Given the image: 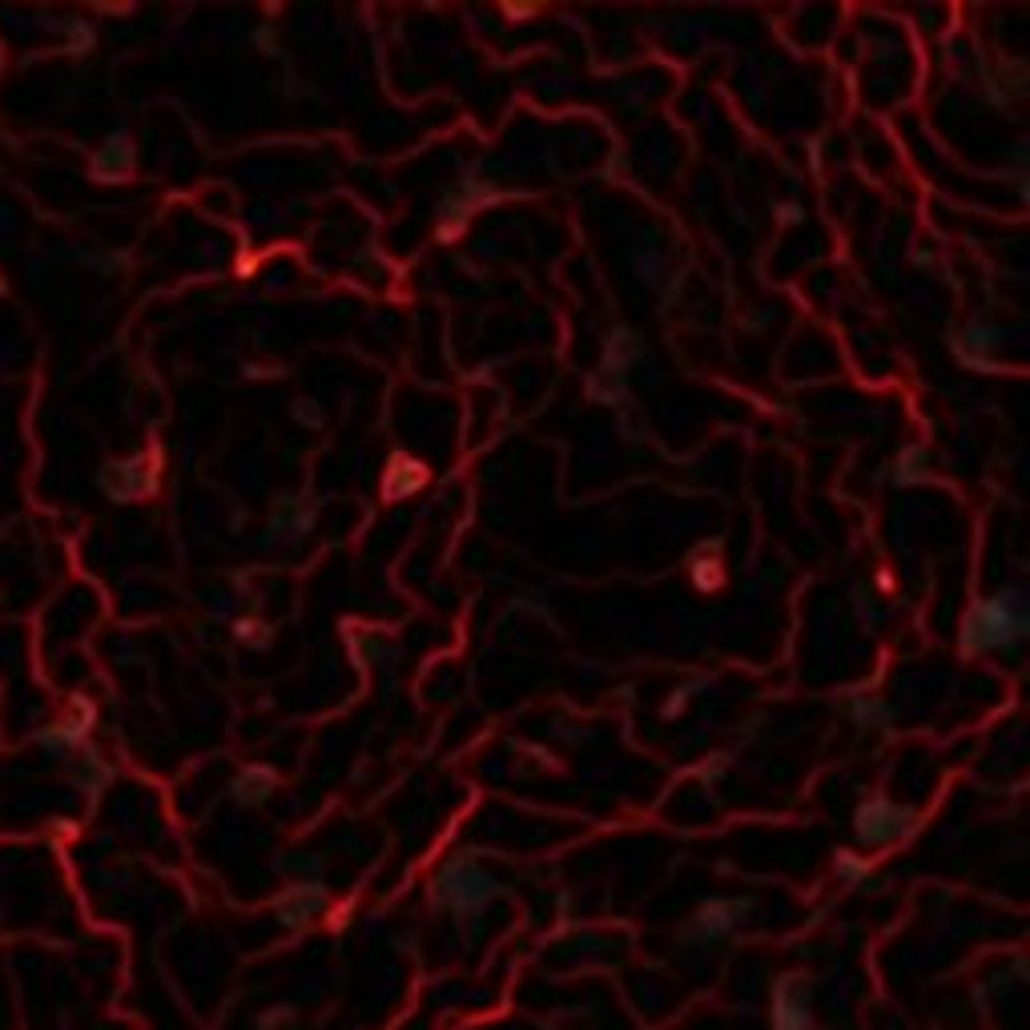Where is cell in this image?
<instances>
[{
	"instance_id": "7c38bea8",
	"label": "cell",
	"mask_w": 1030,
	"mask_h": 1030,
	"mask_svg": "<svg viewBox=\"0 0 1030 1030\" xmlns=\"http://www.w3.org/2000/svg\"><path fill=\"white\" fill-rule=\"evenodd\" d=\"M954 342H958V359L966 366H991V363H982V354H991V347L998 342V327L974 318V322H966V327L958 330Z\"/></svg>"
},
{
	"instance_id": "2e32d148",
	"label": "cell",
	"mask_w": 1030,
	"mask_h": 1030,
	"mask_svg": "<svg viewBox=\"0 0 1030 1030\" xmlns=\"http://www.w3.org/2000/svg\"><path fill=\"white\" fill-rule=\"evenodd\" d=\"M849 713H853V721H858L861 728H878L890 721V713H885L882 701H873V697H853L849 701Z\"/></svg>"
},
{
	"instance_id": "5b68a950",
	"label": "cell",
	"mask_w": 1030,
	"mask_h": 1030,
	"mask_svg": "<svg viewBox=\"0 0 1030 1030\" xmlns=\"http://www.w3.org/2000/svg\"><path fill=\"white\" fill-rule=\"evenodd\" d=\"M817 978L805 970H789L769 986V1030H817L813 1015Z\"/></svg>"
},
{
	"instance_id": "d6986e66",
	"label": "cell",
	"mask_w": 1030,
	"mask_h": 1030,
	"mask_svg": "<svg viewBox=\"0 0 1030 1030\" xmlns=\"http://www.w3.org/2000/svg\"><path fill=\"white\" fill-rule=\"evenodd\" d=\"M294 1022V1006H270L258 1015V1030H282Z\"/></svg>"
},
{
	"instance_id": "44dd1931",
	"label": "cell",
	"mask_w": 1030,
	"mask_h": 1030,
	"mask_svg": "<svg viewBox=\"0 0 1030 1030\" xmlns=\"http://www.w3.org/2000/svg\"><path fill=\"white\" fill-rule=\"evenodd\" d=\"M238 636H254V641H267V629H262V624H254V620H242V624H238Z\"/></svg>"
},
{
	"instance_id": "52a82bcc",
	"label": "cell",
	"mask_w": 1030,
	"mask_h": 1030,
	"mask_svg": "<svg viewBox=\"0 0 1030 1030\" xmlns=\"http://www.w3.org/2000/svg\"><path fill=\"white\" fill-rule=\"evenodd\" d=\"M101 487H105V496H113V499L149 496V491H154V460L134 455V460L113 463V467H105V475H101Z\"/></svg>"
},
{
	"instance_id": "9c48e42d",
	"label": "cell",
	"mask_w": 1030,
	"mask_h": 1030,
	"mask_svg": "<svg viewBox=\"0 0 1030 1030\" xmlns=\"http://www.w3.org/2000/svg\"><path fill=\"white\" fill-rule=\"evenodd\" d=\"M274 789H279V773L267 769V765H254V769H242V773L234 777L230 793L242 810H254V805H267L274 797Z\"/></svg>"
},
{
	"instance_id": "ba28073f",
	"label": "cell",
	"mask_w": 1030,
	"mask_h": 1030,
	"mask_svg": "<svg viewBox=\"0 0 1030 1030\" xmlns=\"http://www.w3.org/2000/svg\"><path fill=\"white\" fill-rule=\"evenodd\" d=\"M93 173H98L101 182H122V178H129V173H134V137L125 134V129H117V134L101 146L98 161H93Z\"/></svg>"
},
{
	"instance_id": "6da1fadb",
	"label": "cell",
	"mask_w": 1030,
	"mask_h": 1030,
	"mask_svg": "<svg viewBox=\"0 0 1030 1030\" xmlns=\"http://www.w3.org/2000/svg\"><path fill=\"white\" fill-rule=\"evenodd\" d=\"M962 653L970 656H991V653H1010L1015 656L1027 641V604L1018 588H1003L994 596H982L978 604L962 616Z\"/></svg>"
},
{
	"instance_id": "5bb4252c",
	"label": "cell",
	"mask_w": 1030,
	"mask_h": 1030,
	"mask_svg": "<svg viewBox=\"0 0 1030 1030\" xmlns=\"http://www.w3.org/2000/svg\"><path fill=\"white\" fill-rule=\"evenodd\" d=\"M926 475H930V455H926L921 448H906L894 460V484L897 487H918V484H926Z\"/></svg>"
},
{
	"instance_id": "4fadbf2b",
	"label": "cell",
	"mask_w": 1030,
	"mask_h": 1030,
	"mask_svg": "<svg viewBox=\"0 0 1030 1030\" xmlns=\"http://www.w3.org/2000/svg\"><path fill=\"white\" fill-rule=\"evenodd\" d=\"M427 479V467L419 460H407V455H399V460L391 463L387 479H383V496L387 499H407L411 491H419Z\"/></svg>"
},
{
	"instance_id": "30bf717a",
	"label": "cell",
	"mask_w": 1030,
	"mask_h": 1030,
	"mask_svg": "<svg viewBox=\"0 0 1030 1030\" xmlns=\"http://www.w3.org/2000/svg\"><path fill=\"white\" fill-rule=\"evenodd\" d=\"M636 359H641V342H636V335H632L629 327H616L612 335H608L604 342V359H600V375H616V378H629V371L636 366Z\"/></svg>"
},
{
	"instance_id": "8fae6325",
	"label": "cell",
	"mask_w": 1030,
	"mask_h": 1030,
	"mask_svg": "<svg viewBox=\"0 0 1030 1030\" xmlns=\"http://www.w3.org/2000/svg\"><path fill=\"white\" fill-rule=\"evenodd\" d=\"M315 532V508H306L298 499H282V508L274 511V523H270V540H303V535Z\"/></svg>"
},
{
	"instance_id": "e0dca14e",
	"label": "cell",
	"mask_w": 1030,
	"mask_h": 1030,
	"mask_svg": "<svg viewBox=\"0 0 1030 1030\" xmlns=\"http://www.w3.org/2000/svg\"><path fill=\"white\" fill-rule=\"evenodd\" d=\"M81 737H86V725L81 721H65L53 733H45V749H65V745H77Z\"/></svg>"
},
{
	"instance_id": "277c9868",
	"label": "cell",
	"mask_w": 1030,
	"mask_h": 1030,
	"mask_svg": "<svg viewBox=\"0 0 1030 1030\" xmlns=\"http://www.w3.org/2000/svg\"><path fill=\"white\" fill-rule=\"evenodd\" d=\"M752 914H757L752 897H709V902L692 909V918L684 921L680 938L689 946H716L733 938L745 921H752Z\"/></svg>"
},
{
	"instance_id": "9a60e30c",
	"label": "cell",
	"mask_w": 1030,
	"mask_h": 1030,
	"mask_svg": "<svg viewBox=\"0 0 1030 1030\" xmlns=\"http://www.w3.org/2000/svg\"><path fill=\"white\" fill-rule=\"evenodd\" d=\"M834 878L841 885H849V890H858V885L870 882V861L861 858V853H853V849H837L834 853Z\"/></svg>"
},
{
	"instance_id": "ac0fdd59",
	"label": "cell",
	"mask_w": 1030,
	"mask_h": 1030,
	"mask_svg": "<svg viewBox=\"0 0 1030 1030\" xmlns=\"http://www.w3.org/2000/svg\"><path fill=\"white\" fill-rule=\"evenodd\" d=\"M721 580H725L721 564H704V559H697V568H692V584H697L701 592H709V588H721Z\"/></svg>"
},
{
	"instance_id": "3957f363",
	"label": "cell",
	"mask_w": 1030,
	"mask_h": 1030,
	"mask_svg": "<svg viewBox=\"0 0 1030 1030\" xmlns=\"http://www.w3.org/2000/svg\"><path fill=\"white\" fill-rule=\"evenodd\" d=\"M914 829H918V813L885 793H873L853 810V837L870 849L906 841V837H914Z\"/></svg>"
},
{
	"instance_id": "ffe728a7",
	"label": "cell",
	"mask_w": 1030,
	"mask_h": 1030,
	"mask_svg": "<svg viewBox=\"0 0 1030 1030\" xmlns=\"http://www.w3.org/2000/svg\"><path fill=\"white\" fill-rule=\"evenodd\" d=\"M704 689V680H689V684H680L672 697H668V704H665V716H677V713H684V704H689V697H697V692Z\"/></svg>"
},
{
	"instance_id": "7a4b0ae2",
	"label": "cell",
	"mask_w": 1030,
	"mask_h": 1030,
	"mask_svg": "<svg viewBox=\"0 0 1030 1030\" xmlns=\"http://www.w3.org/2000/svg\"><path fill=\"white\" fill-rule=\"evenodd\" d=\"M431 890H435L439 906H448L455 918H479V914L503 894V885H499L472 853L451 858L448 865L435 873V885H431Z\"/></svg>"
},
{
	"instance_id": "8992f818",
	"label": "cell",
	"mask_w": 1030,
	"mask_h": 1030,
	"mask_svg": "<svg viewBox=\"0 0 1030 1030\" xmlns=\"http://www.w3.org/2000/svg\"><path fill=\"white\" fill-rule=\"evenodd\" d=\"M327 909V885L322 882H294L286 894L274 902V918L282 930H306L310 921Z\"/></svg>"
}]
</instances>
